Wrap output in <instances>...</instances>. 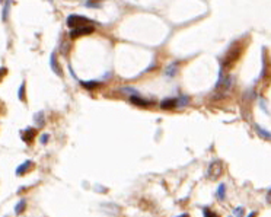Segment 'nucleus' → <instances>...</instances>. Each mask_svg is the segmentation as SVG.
Wrapping results in <instances>:
<instances>
[{
  "label": "nucleus",
  "instance_id": "1",
  "mask_svg": "<svg viewBox=\"0 0 271 217\" xmlns=\"http://www.w3.org/2000/svg\"><path fill=\"white\" fill-rule=\"evenodd\" d=\"M90 19L85 16H79V15H70L67 18V25L70 28H79V26H86V23H90Z\"/></svg>",
  "mask_w": 271,
  "mask_h": 217
},
{
  "label": "nucleus",
  "instance_id": "2",
  "mask_svg": "<svg viewBox=\"0 0 271 217\" xmlns=\"http://www.w3.org/2000/svg\"><path fill=\"white\" fill-rule=\"evenodd\" d=\"M223 172V166L220 162H213L212 165L208 166V176L212 179H217Z\"/></svg>",
  "mask_w": 271,
  "mask_h": 217
},
{
  "label": "nucleus",
  "instance_id": "3",
  "mask_svg": "<svg viewBox=\"0 0 271 217\" xmlns=\"http://www.w3.org/2000/svg\"><path fill=\"white\" fill-rule=\"evenodd\" d=\"M93 32L92 26H79V28H74V29L70 32V37L72 38H79V37H83V35H89Z\"/></svg>",
  "mask_w": 271,
  "mask_h": 217
},
{
  "label": "nucleus",
  "instance_id": "4",
  "mask_svg": "<svg viewBox=\"0 0 271 217\" xmlns=\"http://www.w3.org/2000/svg\"><path fill=\"white\" fill-rule=\"evenodd\" d=\"M130 101H131L133 103H136V105H139V107H147V105H150V101H146V99H141L139 98V96H131L130 98Z\"/></svg>",
  "mask_w": 271,
  "mask_h": 217
},
{
  "label": "nucleus",
  "instance_id": "5",
  "mask_svg": "<svg viewBox=\"0 0 271 217\" xmlns=\"http://www.w3.org/2000/svg\"><path fill=\"white\" fill-rule=\"evenodd\" d=\"M161 107L163 108V109H168V108H175V107H178V101H176V99H165V101L161 103Z\"/></svg>",
  "mask_w": 271,
  "mask_h": 217
},
{
  "label": "nucleus",
  "instance_id": "6",
  "mask_svg": "<svg viewBox=\"0 0 271 217\" xmlns=\"http://www.w3.org/2000/svg\"><path fill=\"white\" fill-rule=\"evenodd\" d=\"M31 166H32V162H31V160H26V162H23V163H22V165L16 169V174H18V175H23L28 169H31Z\"/></svg>",
  "mask_w": 271,
  "mask_h": 217
},
{
  "label": "nucleus",
  "instance_id": "7",
  "mask_svg": "<svg viewBox=\"0 0 271 217\" xmlns=\"http://www.w3.org/2000/svg\"><path fill=\"white\" fill-rule=\"evenodd\" d=\"M25 207H26V201L25 200H21L19 203L16 204V207H15V213L16 214H21L23 210H25Z\"/></svg>",
  "mask_w": 271,
  "mask_h": 217
},
{
  "label": "nucleus",
  "instance_id": "8",
  "mask_svg": "<svg viewBox=\"0 0 271 217\" xmlns=\"http://www.w3.org/2000/svg\"><path fill=\"white\" fill-rule=\"evenodd\" d=\"M225 191H226V185L225 184H220L219 188H217V197H219L220 200H225Z\"/></svg>",
  "mask_w": 271,
  "mask_h": 217
},
{
  "label": "nucleus",
  "instance_id": "9",
  "mask_svg": "<svg viewBox=\"0 0 271 217\" xmlns=\"http://www.w3.org/2000/svg\"><path fill=\"white\" fill-rule=\"evenodd\" d=\"M34 136H35L34 128H26V136L23 137V140H25V141H31L32 139H34Z\"/></svg>",
  "mask_w": 271,
  "mask_h": 217
},
{
  "label": "nucleus",
  "instance_id": "10",
  "mask_svg": "<svg viewBox=\"0 0 271 217\" xmlns=\"http://www.w3.org/2000/svg\"><path fill=\"white\" fill-rule=\"evenodd\" d=\"M50 64H51V67H53V70H54L57 74H60V68L57 67V63H55V55L53 54L51 55V60H50Z\"/></svg>",
  "mask_w": 271,
  "mask_h": 217
},
{
  "label": "nucleus",
  "instance_id": "11",
  "mask_svg": "<svg viewBox=\"0 0 271 217\" xmlns=\"http://www.w3.org/2000/svg\"><path fill=\"white\" fill-rule=\"evenodd\" d=\"M98 85H99L98 82H82V86H83V88H88V89H93V88H96Z\"/></svg>",
  "mask_w": 271,
  "mask_h": 217
},
{
  "label": "nucleus",
  "instance_id": "12",
  "mask_svg": "<svg viewBox=\"0 0 271 217\" xmlns=\"http://www.w3.org/2000/svg\"><path fill=\"white\" fill-rule=\"evenodd\" d=\"M23 89H25V83H22L21 88H19V99L23 101Z\"/></svg>",
  "mask_w": 271,
  "mask_h": 217
},
{
  "label": "nucleus",
  "instance_id": "13",
  "mask_svg": "<svg viewBox=\"0 0 271 217\" xmlns=\"http://www.w3.org/2000/svg\"><path fill=\"white\" fill-rule=\"evenodd\" d=\"M204 217H217L214 213H212L208 209H204Z\"/></svg>",
  "mask_w": 271,
  "mask_h": 217
},
{
  "label": "nucleus",
  "instance_id": "14",
  "mask_svg": "<svg viewBox=\"0 0 271 217\" xmlns=\"http://www.w3.org/2000/svg\"><path fill=\"white\" fill-rule=\"evenodd\" d=\"M242 211H243V209H242V207L236 209V210H235V216H236V217H242Z\"/></svg>",
  "mask_w": 271,
  "mask_h": 217
},
{
  "label": "nucleus",
  "instance_id": "15",
  "mask_svg": "<svg viewBox=\"0 0 271 217\" xmlns=\"http://www.w3.org/2000/svg\"><path fill=\"white\" fill-rule=\"evenodd\" d=\"M48 134H43V136H41V143H43V144H45L47 143V140H48Z\"/></svg>",
  "mask_w": 271,
  "mask_h": 217
},
{
  "label": "nucleus",
  "instance_id": "16",
  "mask_svg": "<svg viewBox=\"0 0 271 217\" xmlns=\"http://www.w3.org/2000/svg\"><path fill=\"white\" fill-rule=\"evenodd\" d=\"M267 201H268V203H270V204H271V189H270V191H268V194H267Z\"/></svg>",
  "mask_w": 271,
  "mask_h": 217
},
{
  "label": "nucleus",
  "instance_id": "17",
  "mask_svg": "<svg viewBox=\"0 0 271 217\" xmlns=\"http://www.w3.org/2000/svg\"><path fill=\"white\" fill-rule=\"evenodd\" d=\"M248 217H255V213H251V214H249V216H248Z\"/></svg>",
  "mask_w": 271,
  "mask_h": 217
},
{
  "label": "nucleus",
  "instance_id": "18",
  "mask_svg": "<svg viewBox=\"0 0 271 217\" xmlns=\"http://www.w3.org/2000/svg\"><path fill=\"white\" fill-rule=\"evenodd\" d=\"M182 217H188V216H182Z\"/></svg>",
  "mask_w": 271,
  "mask_h": 217
},
{
  "label": "nucleus",
  "instance_id": "19",
  "mask_svg": "<svg viewBox=\"0 0 271 217\" xmlns=\"http://www.w3.org/2000/svg\"><path fill=\"white\" fill-rule=\"evenodd\" d=\"M2 2H4V0H2Z\"/></svg>",
  "mask_w": 271,
  "mask_h": 217
}]
</instances>
